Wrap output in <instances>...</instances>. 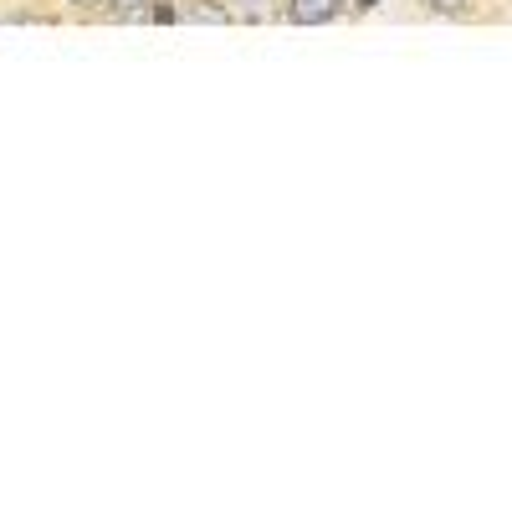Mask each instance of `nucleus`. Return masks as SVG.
<instances>
[{"label":"nucleus","mask_w":512,"mask_h":512,"mask_svg":"<svg viewBox=\"0 0 512 512\" xmlns=\"http://www.w3.org/2000/svg\"><path fill=\"white\" fill-rule=\"evenodd\" d=\"M338 11H344V0H292V6H287V16H292L297 26H323V21H333Z\"/></svg>","instance_id":"1"},{"label":"nucleus","mask_w":512,"mask_h":512,"mask_svg":"<svg viewBox=\"0 0 512 512\" xmlns=\"http://www.w3.org/2000/svg\"><path fill=\"white\" fill-rule=\"evenodd\" d=\"M108 6H113V16H123V21H144L154 6H149V0H108Z\"/></svg>","instance_id":"2"},{"label":"nucleus","mask_w":512,"mask_h":512,"mask_svg":"<svg viewBox=\"0 0 512 512\" xmlns=\"http://www.w3.org/2000/svg\"><path fill=\"white\" fill-rule=\"evenodd\" d=\"M425 6H431L436 16H456V11L466 6V0H425Z\"/></svg>","instance_id":"3"},{"label":"nucleus","mask_w":512,"mask_h":512,"mask_svg":"<svg viewBox=\"0 0 512 512\" xmlns=\"http://www.w3.org/2000/svg\"><path fill=\"white\" fill-rule=\"evenodd\" d=\"M241 6H246V11H262V6H267V0H241Z\"/></svg>","instance_id":"4"},{"label":"nucleus","mask_w":512,"mask_h":512,"mask_svg":"<svg viewBox=\"0 0 512 512\" xmlns=\"http://www.w3.org/2000/svg\"><path fill=\"white\" fill-rule=\"evenodd\" d=\"M359 6H364V11H369V6H379V0H359Z\"/></svg>","instance_id":"5"},{"label":"nucleus","mask_w":512,"mask_h":512,"mask_svg":"<svg viewBox=\"0 0 512 512\" xmlns=\"http://www.w3.org/2000/svg\"><path fill=\"white\" fill-rule=\"evenodd\" d=\"M72 6H93V0H72Z\"/></svg>","instance_id":"6"}]
</instances>
